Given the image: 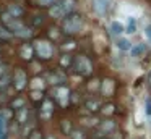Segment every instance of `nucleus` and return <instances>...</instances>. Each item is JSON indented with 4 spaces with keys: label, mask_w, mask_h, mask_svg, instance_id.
<instances>
[{
    "label": "nucleus",
    "mask_w": 151,
    "mask_h": 139,
    "mask_svg": "<svg viewBox=\"0 0 151 139\" xmlns=\"http://www.w3.org/2000/svg\"><path fill=\"white\" fill-rule=\"evenodd\" d=\"M0 18H2V26H4V28L7 29L12 36L20 37V39H29V37H33V29L28 28V26L24 24L21 19H17V18H13V16H10L7 11L2 13V16H0Z\"/></svg>",
    "instance_id": "nucleus-1"
},
{
    "label": "nucleus",
    "mask_w": 151,
    "mask_h": 139,
    "mask_svg": "<svg viewBox=\"0 0 151 139\" xmlns=\"http://www.w3.org/2000/svg\"><path fill=\"white\" fill-rule=\"evenodd\" d=\"M83 16L78 15V13H70L63 18L62 21V31L65 32L67 36H73V34H78L80 31L83 29Z\"/></svg>",
    "instance_id": "nucleus-2"
},
{
    "label": "nucleus",
    "mask_w": 151,
    "mask_h": 139,
    "mask_svg": "<svg viewBox=\"0 0 151 139\" xmlns=\"http://www.w3.org/2000/svg\"><path fill=\"white\" fill-rule=\"evenodd\" d=\"M34 48V55H36L39 60H50L54 57V44L47 39H36L33 44Z\"/></svg>",
    "instance_id": "nucleus-3"
},
{
    "label": "nucleus",
    "mask_w": 151,
    "mask_h": 139,
    "mask_svg": "<svg viewBox=\"0 0 151 139\" xmlns=\"http://www.w3.org/2000/svg\"><path fill=\"white\" fill-rule=\"evenodd\" d=\"M72 68L80 74V76H89V74L93 73V63H91V60H89L88 57H85V55L75 57Z\"/></svg>",
    "instance_id": "nucleus-4"
},
{
    "label": "nucleus",
    "mask_w": 151,
    "mask_h": 139,
    "mask_svg": "<svg viewBox=\"0 0 151 139\" xmlns=\"http://www.w3.org/2000/svg\"><path fill=\"white\" fill-rule=\"evenodd\" d=\"M28 73L26 70H23V68H17V70L13 71V74H12V86H13V89L17 91V92H21V91L24 89V87H28Z\"/></svg>",
    "instance_id": "nucleus-5"
},
{
    "label": "nucleus",
    "mask_w": 151,
    "mask_h": 139,
    "mask_svg": "<svg viewBox=\"0 0 151 139\" xmlns=\"http://www.w3.org/2000/svg\"><path fill=\"white\" fill-rule=\"evenodd\" d=\"M52 97L55 102H59L60 107H67L70 100V89L63 84V86H55L52 91Z\"/></svg>",
    "instance_id": "nucleus-6"
},
{
    "label": "nucleus",
    "mask_w": 151,
    "mask_h": 139,
    "mask_svg": "<svg viewBox=\"0 0 151 139\" xmlns=\"http://www.w3.org/2000/svg\"><path fill=\"white\" fill-rule=\"evenodd\" d=\"M67 81V76H65V73L63 71H52V73L47 76V83L49 84H52L54 87L55 86H63V83Z\"/></svg>",
    "instance_id": "nucleus-7"
},
{
    "label": "nucleus",
    "mask_w": 151,
    "mask_h": 139,
    "mask_svg": "<svg viewBox=\"0 0 151 139\" xmlns=\"http://www.w3.org/2000/svg\"><path fill=\"white\" fill-rule=\"evenodd\" d=\"M111 6V0H93V10L96 15H106Z\"/></svg>",
    "instance_id": "nucleus-8"
},
{
    "label": "nucleus",
    "mask_w": 151,
    "mask_h": 139,
    "mask_svg": "<svg viewBox=\"0 0 151 139\" xmlns=\"http://www.w3.org/2000/svg\"><path fill=\"white\" fill-rule=\"evenodd\" d=\"M114 129H115V121L111 120V118H107V120H104V121L99 123V136L111 134Z\"/></svg>",
    "instance_id": "nucleus-9"
},
{
    "label": "nucleus",
    "mask_w": 151,
    "mask_h": 139,
    "mask_svg": "<svg viewBox=\"0 0 151 139\" xmlns=\"http://www.w3.org/2000/svg\"><path fill=\"white\" fill-rule=\"evenodd\" d=\"M54 112V102L50 99H44L42 103H41V116L42 118H50Z\"/></svg>",
    "instance_id": "nucleus-10"
},
{
    "label": "nucleus",
    "mask_w": 151,
    "mask_h": 139,
    "mask_svg": "<svg viewBox=\"0 0 151 139\" xmlns=\"http://www.w3.org/2000/svg\"><path fill=\"white\" fill-rule=\"evenodd\" d=\"M28 118H29V108H28V107H23L21 110L15 112V118L13 120H17V123L20 126H24L28 123Z\"/></svg>",
    "instance_id": "nucleus-11"
},
{
    "label": "nucleus",
    "mask_w": 151,
    "mask_h": 139,
    "mask_svg": "<svg viewBox=\"0 0 151 139\" xmlns=\"http://www.w3.org/2000/svg\"><path fill=\"white\" fill-rule=\"evenodd\" d=\"M7 13H8L10 16H13V18L20 19L21 16L24 15V8H23V6H20V5H15V3H12V5H8Z\"/></svg>",
    "instance_id": "nucleus-12"
},
{
    "label": "nucleus",
    "mask_w": 151,
    "mask_h": 139,
    "mask_svg": "<svg viewBox=\"0 0 151 139\" xmlns=\"http://www.w3.org/2000/svg\"><path fill=\"white\" fill-rule=\"evenodd\" d=\"M33 55H34V48H33V45H29V44H23L20 47V57L23 58V60H31L33 58Z\"/></svg>",
    "instance_id": "nucleus-13"
},
{
    "label": "nucleus",
    "mask_w": 151,
    "mask_h": 139,
    "mask_svg": "<svg viewBox=\"0 0 151 139\" xmlns=\"http://www.w3.org/2000/svg\"><path fill=\"white\" fill-rule=\"evenodd\" d=\"M101 92H102V96H106V97H109L112 92H114V81L112 79H104L101 83Z\"/></svg>",
    "instance_id": "nucleus-14"
},
{
    "label": "nucleus",
    "mask_w": 151,
    "mask_h": 139,
    "mask_svg": "<svg viewBox=\"0 0 151 139\" xmlns=\"http://www.w3.org/2000/svg\"><path fill=\"white\" fill-rule=\"evenodd\" d=\"M26 103H28V100L24 99V97H15L10 102V110L12 112H18V110H21L23 107H26Z\"/></svg>",
    "instance_id": "nucleus-15"
},
{
    "label": "nucleus",
    "mask_w": 151,
    "mask_h": 139,
    "mask_svg": "<svg viewBox=\"0 0 151 139\" xmlns=\"http://www.w3.org/2000/svg\"><path fill=\"white\" fill-rule=\"evenodd\" d=\"M85 107H86V110H88V112L94 113V112H99L102 105H101V100H99V99H88L85 102Z\"/></svg>",
    "instance_id": "nucleus-16"
},
{
    "label": "nucleus",
    "mask_w": 151,
    "mask_h": 139,
    "mask_svg": "<svg viewBox=\"0 0 151 139\" xmlns=\"http://www.w3.org/2000/svg\"><path fill=\"white\" fill-rule=\"evenodd\" d=\"M49 16L50 18H55V19H60V18H65V11H63V8L60 6V3H57V5H54L52 8L49 10Z\"/></svg>",
    "instance_id": "nucleus-17"
},
{
    "label": "nucleus",
    "mask_w": 151,
    "mask_h": 139,
    "mask_svg": "<svg viewBox=\"0 0 151 139\" xmlns=\"http://www.w3.org/2000/svg\"><path fill=\"white\" fill-rule=\"evenodd\" d=\"M59 3H60V6L63 8L65 15L73 13V10H75V6H76V2H75V0H60Z\"/></svg>",
    "instance_id": "nucleus-18"
},
{
    "label": "nucleus",
    "mask_w": 151,
    "mask_h": 139,
    "mask_svg": "<svg viewBox=\"0 0 151 139\" xmlns=\"http://www.w3.org/2000/svg\"><path fill=\"white\" fill-rule=\"evenodd\" d=\"M73 60H75V57H72L70 53H65L60 57V66L63 68V70H68V68L73 66Z\"/></svg>",
    "instance_id": "nucleus-19"
},
{
    "label": "nucleus",
    "mask_w": 151,
    "mask_h": 139,
    "mask_svg": "<svg viewBox=\"0 0 151 139\" xmlns=\"http://www.w3.org/2000/svg\"><path fill=\"white\" fill-rule=\"evenodd\" d=\"M132 57H135V58H140L141 55H145V52H146V45L145 44H138V45H132Z\"/></svg>",
    "instance_id": "nucleus-20"
},
{
    "label": "nucleus",
    "mask_w": 151,
    "mask_h": 139,
    "mask_svg": "<svg viewBox=\"0 0 151 139\" xmlns=\"http://www.w3.org/2000/svg\"><path fill=\"white\" fill-rule=\"evenodd\" d=\"M124 31H125V26L122 24V23H119V21H112V23H111V32H112L114 36L122 34Z\"/></svg>",
    "instance_id": "nucleus-21"
},
{
    "label": "nucleus",
    "mask_w": 151,
    "mask_h": 139,
    "mask_svg": "<svg viewBox=\"0 0 151 139\" xmlns=\"http://www.w3.org/2000/svg\"><path fill=\"white\" fill-rule=\"evenodd\" d=\"M29 86H31V89H33V91H42L44 86H46V81L39 79V78H34V79L29 83Z\"/></svg>",
    "instance_id": "nucleus-22"
},
{
    "label": "nucleus",
    "mask_w": 151,
    "mask_h": 139,
    "mask_svg": "<svg viewBox=\"0 0 151 139\" xmlns=\"http://www.w3.org/2000/svg\"><path fill=\"white\" fill-rule=\"evenodd\" d=\"M117 47L120 48L122 52H130L132 50V42L128 39H119L117 41Z\"/></svg>",
    "instance_id": "nucleus-23"
},
{
    "label": "nucleus",
    "mask_w": 151,
    "mask_h": 139,
    "mask_svg": "<svg viewBox=\"0 0 151 139\" xmlns=\"http://www.w3.org/2000/svg\"><path fill=\"white\" fill-rule=\"evenodd\" d=\"M12 86V74H5L0 78V91H5Z\"/></svg>",
    "instance_id": "nucleus-24"
},
{
    "label": "nucleus",
    "mask_w": 151,
    "mask_h": 139,
    "mask_svg": "<svg viewBox=\"0 0 151 139\" xmlns=\"http://www.w3.org/2000/svg\"><path fill=\"white\" fill-rule=\"evenodd\" d=\"M60 0H36V3H37V6H41V8H52L54 5H57Z\"/></svg>",
    "instance_id": "nucleus-25"
},
{
    "label": "nucleus",
    "mask_w": 151,
    "mask_h": 139,
    "mask_svg": "<svg viewBox=\"0 0 151 139\" xmlns=\"http://www.w3.org/2000/svg\"><path fill=\"white\" fill-rule=\"evenodd\" d=\"M101 112H102V115H112V113L115 112V107H114V103H106V105H102L101 107Z\"/></svg>",
    "instance_id": "nucleus-26"
},
{
    "label": "nucleus",
    "mask_w": 151,
    "mask_h": 139,
    "mask_svg": "<svg viewBox=\"0 0 151 139\" xmlns=\"http://www.w3.org/2000/svg\"><path fill=\"white\" fill-rule=\"evenodd\" d=\"M31 99L34 100V102H42L44 100V94H42V91H33V92H31Z\"/></svg>",
    "instance_id": "nucleus-27"
},
{
    "label": "nucleus",
    "mask_w": 151,
    "mask_h": 139,
    "mask_svg": "<svg viewBox=\"0 0 151 139\" xmlns=\"http://www.w3.org/2000/svg\"><path fill=\"white\" fill-rule=\"evenodd\" d=\"M62 131H63V134H72V125H70V121L68 120H63L62 121Z\"/></svg>",
    "instance_id": "nucleus-28"
},
{
    "label": "nucleus",
    "mask_w": 151,
    "mask_h": 139,
    "mask_svg": "<svg viewBox=\"0 0 151 139\" xmlns=\"http://www.w3.org/2000/svg\"><path fill=\"white\" fill-rule=\"evenodd\" d=\"M28 139H42V134H41L37 129H34L31 134H28Z\"/></svg>",
    "instance_id": "nucleus-29"
},
{
    "label": "nucleus",
    "mask_w": 151,
    "mask_h": 139,
    "mask_svg": "<svg viewBox=\"0 0 151 139\" xmlns=\"http://www.w3.org/2000/svg\"><path fill=\"white\" fill-rule=\"evenodd\" d=\"M72 139H85V134L81 131H72Z\"/></svg>",
    "instance_id": "nucleus-30"
},
{
    "label": "nucleus",
    "mask_w": 151,
    "mask_h": 139,
    "mask_svg": "<svg viewBox=\"0 0 151 139\" xmlns=\"http://www.w3.org/2000/svg\"><path fill=\"white\" fill-rule=\"evenodd\" d=\"M7 70H8V65H5V63L0 65V78L5 76V74H8V73H7Z\"/></svg>",
    "instance_id": "nucleus-31"
},
{
    "label": "nucleus",
    "mask_w": 151,
    "mask_h": 139,
    "mask_svg": "<svg viewBox=\"0 0 151 139\" xmlns=\"http://www.w3.org/2000/svg\"><path fill=\"white\" fill-rule=\"evenodd\" d=\"M145 36H146L148 42L151 44V24H148V26H146V29H145Z\"/></svg>",
    "instance_id": "nucleus-32"
},
{
    "label": "nucleus",
    "mask_w": 151,
    "mask_h": 139,
    "mask_svg": "<svg viewBox=\"0 0 151 139\" xmlns=\"http://www.w3.org/2000/svg\"><path fill=\"white\" fill-rule=\"evenodd\" d=\"M146 115H151V100L150 99L146 102Z\"/></svg>",
    "instance_id": "nucleus-33"
},
{
    "label": "nucleus",
    "mask_w": 151,
    "mask_h": 139,
    "mask_svg": "<svg viewBox=\"0 0 151 139\" xmlns=\"http://www.w3.org/2000/svg\"><path fill=\"white\" fill-rule=\"evenodd\" d=\"M148 83H150V86H151V71H150V74H148Z\"/></svg>",
    "instance_id": "nucleus-34"
},
{
    "label": "nucleus",
    "mask_w": 151,
    "mask_h": 139,
    "mask_svg": "<svg viewBox=\"0 0 151 139\" xmlns=\"http://www.w3.org/2000/svg\"><path fill=\"white\" fill-rule=\"evenodd\" d=\"M46 139H55V138H54V136H47Z\"/></svg>",
    "instance_id": "nucleus-35"
},
{
    "label": "nucleus",
    "mask_w": 151,
    "mask_h": 139,
    "mask_svg": "<svg viewBox=\"0 0 151 139\" xmlns=\"http://www.w3.org/2000/svg\"><path fill=\"white\" fill-rule=\"evenodd\" d=\"M0 41H2V39H0Z\"/></svg>",
    "instance_id": "nucleus-36"
}]
</instances>
